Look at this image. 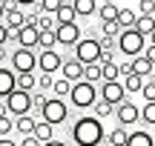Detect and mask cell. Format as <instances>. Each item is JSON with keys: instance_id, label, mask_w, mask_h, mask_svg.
Returning <instances> with one entry per match:
<instances>
[{"instance_id": "obj_1", "label": "cell", "mask_w": 155, "mask_h": 146, "mask_svg": "<svg viewBox=\"0 0 155 146\" xmlns=\"http://www.w3.org/2000/svg\"><path fill=\"white\" fill-rule=\"evenodd\" d=\"M69 132H72L75 146H101V141L106 138L104 120L95 118V115H81V118L69 126Z\"/></svg>"}, {"instance_id": "obj_2", "label": "cell", "mask_w": 155, "mask_h": 146, "mask_svg": "<svg viewBox=\"0 0 155 146\" xmlns=\"http://www.w3.org/2000/svg\"><path fill=\"white\" fill-rule=\"evenodd\" d=\"M147 37L141 32H135V29H124L121 34H118V52L121 55H127L129 60L132 57H138V55H144V49H147Z\"/></svg>"}, {"instance_id": "obj_3", "label": "cell", "mask_w": 155, "mask_h": 146, "mask_svg": "<svg viewBox=\"0 0 155 146\" xmlns=\"http://www.w3.org/2000/svg\"><path fill=\"white\" fill-rule=\"evenodd\" d=\"M101 92L95 89V83H89V80H78V83H72V106L75 109H92L95 100H98Z\"/></svg>"}, {"instance_id": "obj_4", "label": "cell", "mask_w": 155, "mask_h": 146, "mask_svg": "<svg viewBox=\"0 0 155 146\" xmlns=\"http://www.w3.org/2000/svg\"><path fill=\"white\" fill-rule=\"evenodd\" d=\"M40 120H46V123H52V126L66 123L69 120V103L63 100V97H49V100L43 103V109H40Z\"/></svg>"}, {"instance_id": "obj_5", "label": "cell", "mask_w": 155, "mask_h": 146, "mask_svg": "<svg viewBox=\"0 0 155 146\" xmlns=\"http://www.w3.org/2000/svg\"><path fill=\"white\" fill-rule=\"evenodd\" d=\"M75 57L89 66V63H98L101 60V37H81L75 46Z\"/></svg>"}, {"instance_id": "obj_6", "label": "cell", "mask_w": 155, "mask_h": 146, "mask_svg": "<svg viewBox=\"0 0 155 146\" xmlns=\"http://www.w3.org/2000/svg\"><path fill=\"white\" fill-rule=\"evenodd\" d=\"M6 106H9V115H15V118L29 115V112L35 109V103H32V92H20V89H15L9 97H6Z\"/></svg>"}, {"instance_id": "obj_7", "label": "cell", "mask_w": 155, "mask_h": 146, "mask_svg": "<svg viewBox=\"0 0 155 146\" xmlns=\"http://www.w3.org/2000/svg\"><path fill=\"white\" fill-rule=\"evenodd\" d=\"M12 69H15L17 75L20 72H35V69H38V52L17 46V49L12 52Z\"/></svg>"}, {"instance_id": "obj_8", "label": "cell", "mask_w": 155, "mask_h": 146, "mask_svg": "<svg viewBox=\"0 0 155 146\" xmlns=\"http://www.w3.org/2000/svg\"><path fill=\"white\" fill-rule=\"evenodd\" d=\"M129 92L124 89V80H104L101 83V100L112 103V106H121L124 100H127Z\"/></svg>"}, {"instance_id": "obj_9", "label": "cell", "mask_w": 155, "mask_h": 146, "mask_svg": "<svg viewBox=\"0 0 155 146\" xmlns=\"http://www.w3.org/2000/svg\"><path fill=\"white\" fill-rule=\"evenodd\" d=\"M61 66H63V55L58 49H40L38 52V69L43 75H55V72H61Z\"/></svg>"}, {"instance_id": "obj_10", "label": "cell", "mask_w": 155, "mask_h": 146, "mask_svg": "<svg viewBox=\"0 0 155 146\" xmlns=\"http://www.w3.org/2000/svg\"><path fill=\"white\" fill-rule=\"evenodd\" d=\"M55 34H58V46L75 49L78 40H81V26H78V23H58Z\"/></svg>"}, {"instance_id": "obj_11", "label": "cell", "mask_w": 155, "mask_h": 146, "mask_svg": "<svg viewBox=\"0 0 155 146\" xmlns=\"http://www.w3.org/2000/svg\"><path fill=\"white\" fill-rule=\"evenodd\" d=\"M15 40H17L20 49H38V46H40V29L32 26V23H26L23 29L15 32Z\"/></svg>"}, {"instance_id": "obj_12", "label": "cell", "mask_w": 155, "mask_h": 146, "mask_svg": "<svg viewBox=\"0 0 155 146\" xmlns=\"http://www.w3.org/2000/svg\"><path fill=\"white\" fill-rule=\"evenodd\" d=\"M115 118H118V123H121V126H132V123H138V120H141V109L135 106L132 100H124L121 106H115Z\"/></svg>"}, {"instance_id": "obj_13", "label": "cell", "mask_w": 155, "mask_h": 146, "mask_svg": "<svg viewBox=\"0 0 155 146\" xmlns=\"http://www.w3.org/2000/svg\"><path fill=\"white\" fill-rule=\"evenodd\" d=\"M83 63L78 60V57H63V66H61V78H66V80H72V83H78V80H83Z\"/></svg>"}, {"instance_id": "obj_14", "label": "cell", "mask_w": 155, "mask_h": 146, "mask_svg": "<svg viewBox=\"0 0 155 146\" xmlns=\"http://www.w3.org/2000/svg\"><path fill=\"white\" fill-rule=\"evenodd\" d=\"M15 89H17V72H15V69L0 66V100H6Z\"/></svg>"}, {"instance_id": "obj_15", "label": "cell", "mask_w": 155, "mask_h": 146, "mask_svg": "<svg viewBox=\"0 0 155 146\" xmlns=\"http://www.w3.org/2000/svg\"><path fill=\"white\" fill-rule=\"evenodd\" d=\"M3 23L9 26V32H17V29H23V26H26V11H20V9H12V11H6Z\"/></svg>"}, {"instance_id": "obj_16", "label": "cell", "mask_w": 155, "mask_h": 146, "mask_svg": "<svg viewBox=\"0 0 155 146\" xmlns=\"http://www.w3.org/2000/svg\"><path fill=\"white\" fill-rule=\"evenodd\" d=\"M127 146H155V138L147 129H135V132H129Z\"/></svg>"}, {"instance_id": "obj_17", "label": "cell", "mask_w": 155, "mask_h": 146, "mask_svg": "<svg viewBox=\"0 0 155 146\" xmlns=\"http://www.w3.org/2000/svg\"><path fill=\"white\" fill-rule=\"evenodd\" d=\"M35 126H38V120H35L32 115H20V118H15V129L20 132L23 138H26V135H35Z\"/></svg>"}, {"instance_id": "obj_18", "label": "cell", "mask_w": 155, "mask_h": 146, "mask_svg": "<svg viewBox=\"0 0 155 146\" xmlns=\"http://www.w3.org/2000/svg\"><path fill=\"white\" fill-rule=\"evenodd\" d=\"M98 17H101V23L118 20V6H115V0H104V3L98 6Z\"/></svg>"}, {"instance_id": "obj_19", "label": "cell", "mask_w": 155, "mask_h": 146, "mask_svg": "<svg viewBox=\"0 0 155 146\" xmlns=\"http://www.w3.org/2000/svg\"><path fill=\"white\" fill-rule=\"evenodd\" d=\"M135 32H141L144 37H150L155 32V14H138V20H135Z\"/></svg>"}, {"instance_id": "obj_20", "label": "cell", "mask_w": 155, "mask_h": 146, "mask_svg": "<svg viewBox=\"0 0 155 146\" xmlns=\"http://www.w3.org/2000/svg\"><path fill=\"white\" fill-rule=\"evenodd\" d=\"M17 89L20 92H35L38 89V75L35 72H20L17 75Z\"/></svg>"}, {"instance_id": "obj_21", "label": "cell", "mask_w": 155, "mask_h": 146, "mask_svg": "<svg viewBox=\"0 0 155 146\" xmlns=\"http://www.w3.org/2000/svg\"><path fill=\"white\" fill-rule=\"evenodd\" d=\"M72 6H75L78 17H92V14H98V3H95V0H72Z\"/></svg>"}, {"instance_id": "obj_22", "label": "cell", "mask_w": 155, "mask_h": 146, "mask_svg": "<svg viewBox=\"0 0 155 146\" xmlns=\"http://www.w3.org/2000/svg\"><path fill=\"white\" fill-rule=\"evenodd\" d=\"M152 69H155V66L147 60L144 55L132 57V72H135V75H141V78H152Z\"/></svg>"}, {"instance_id": "obj_23", "label": "cell", "mask_w": 155, "mask_h": 146, "mask_svg": "<svg viewBox=\"0 0 155 146\" xmlns=\"http://www.w3.org/2000/svg\"><path fill=\"white\" fill-rule=\"evenodd\" d=\"M83 80H89V83H104V66L101 63H89L86 69H83Z\"/></svg>"}, {"instance_id": "obj_24", "label": "cell", "mask_w": 155, "mask_h": 146, "mask_svg": "<svg viewBox=\"0 0 155 146\" xmlns=\"http://www.w3.org/2000/svg\"><path fill=\"white\" fill-rule=\"evenodd\" d=\"M35 138H38L40 143H49L52 138H55V126L46 123V120H38V126H35Z\"/></svg>"}, {"instance_id": "obj_25", "label": "cell", "mask_w": 155, "mask_h": 146, "mask_svg": "<svg viewBox=\"0 0 155 146\" xmlns=\"http://www.w3.org/2000/svg\"><path fill=\"white\" fill-rule=\"evenodd\" d=\"M135 20H138L135 9H118V26L121 29H135Z\"/></svg>"}, {"instance_id": "obj_26", "label": "cell", "mask_w": 155, "mask_h": 146, "mask_svg": "<svg viewBox=\"0 0 155 146\" xmlns=\"http://www.w3.org/2000/svg\"><path fill=\"white\" fill-rule=\"evenodd\" d=\"M127 138H129V132H127V126H121L118 123L115 129L106 135V141H109V146H127Z\"/></svg>"}, {"instance_id": "obj_27", "label": "cell", "mask_w": 155, "mask_h": 146, "mask_svg": "<svg viewBox=\"0 0 155 146\" xmlns=\"http://www.w3.org/2000/svg\"><path fill=\"white\" fill-rule=\"evenodd\" d=\"M55 17H58V23H78V11H75V6L69 3V0L61 6V9H58Z\"/></svg>"}, {"instance_id": "obj_28", "label": "cell", "mask_w": 155, "mask_h": 146, "mask_svg": "<svg viewBox=\"0 0 155 146\" xmlns=\"http://www.w3.org/2000/svg\"><path fill=\"white\" fill-rule=\"evenodd\" d=\"M144 83H147V80L141 78V75H135V72L124 78V89H127V92H141V89H144Z\"/></svg>"}, {"instance_id": "obj_29", "label": "cell", "mask_w": 155, "mask_h": 146, "mask_svg": "<svg viewBox=\"0 0 155 146\" xmlns=\"http://www.w3.org/2000/svg\"><path fill=\"white\" fill-rule=\"evenodd\" d=\"M52 92H55V97H69V95H72V80L58 78L55 86H52Z\"/></svg>"}, {"instance_id": "obj_30", "label": "cell", "mask_w": 155, "mask_h": 146, "mask_svg": "<svg viewBox=\"0 0 155 146\" xmlns=\"http://www.w3.org/2000/svg\"><path fill=\"white\" fill-rule=\"evenodd\" d=\"M95 118H112V115H115V106H112V103H106V100H95Z\"/></svg>"}, {"instance_id": "obj_31", "label": "cell", "mask_w": 155, "mask_h": 146, "mask_svg": "<svg viewBox=\"0 0 155 146\" xmlns=\"http://www.w3.org/2000/svg\"><path fill=\"white\" fill-rule=\"evenodd\" d=\"M141 120H144L147 126H155V100H147L144 106H141Z\"/></svg>"}, {"instance_id": "obj_32", "label": "cell", "mask_w": 155, "mask_h": 146, "mask_svg": "<svg viewBox=\"0 0 155 146\" xmlns=\"http://www.w3.org/2000/svg\"><path fill=\"white\" fill-rule=\"evenodd\" d=\"M38 29H40V32L58 29V17H55V14H46V11H40V17H38Z\"/></svg>"}, {"instance_id": "obj_33", "label": "cell", "mask_w": 155, "mask_h": 146, "mask_svg": "<svg viewBox=\"0 0 155 146\" xmlns=\"http://www.w3.org/2000/svg\"><path fill=\"white\" fill-rule=\"evenodd\" d=\"M58 46V34H55V29H49V32H40V46L38 49H55Z\"/></svg>"}, {"instance_id": "obj_34", "label": "cell", "mask_w": 155, "mask_h": 146, "mask_svg": "<svg viewBox=\"0 0 155 146\" xmlns=\"http://www.w3.org/2000/svg\"><path fill=\"white\" fill-rule=\"evenodd\" d=\"M66 3V0H40L38 3V9L40 11H46V14H58V9Z\"/></svg>"}, {"instance_id": "obj_35", "label": "cell", "mask_w": 155, "mask_h": 146, "mask_svg": "<svg viewBox=\"0 0 155 146\" xmlns=\"http://www.w3.org/2000/svg\"><path fill=\"white\" fill-rule=\"evenodd\" d=\"M124 29L118 26V20H109V23H101V34H104V37H118V34H121Z\"/></svg>"}, {"instance_id": "obj_36", "label": "cell", "mask_w": 155, "mask_h": 146, "mask_svg": "<svg viewBox=\"0 0 155 146\" xmlns=\"http://www.w3.org/2000/svg\"><path fill=\"white\" fill-rule=\"evenodd\" d=\"M104 66V80H121V69H118V63H101Z\"/></svg>"}, {"instance_id": "obj_37", "label": "cell", "mask_w": 155, "mask_h": 146, "mask_svg": "<svg viewBox=\"0 0 155 146\" xmlns=\"http://www.w3.org/2000/svg\"><path fill=\"white\" fill-rule=\"evenodd\" d=\"M12 129H15V120H12V115H0V138H9Z\"/></svg>"}, {"instance_id": "obj_38", "label": "cell", "mask_w": 155, "mask_h": 146, "mask_svg": "<svg viewBox=\"0 0 155 146\" xmlns=\"http://www.w3.org/2000/svg\"><path fill=\"white\" fill-rule=\"evenodd\" d=\"M52 86H55V78L40 72V78H38V89H40V92H52Z\"/></svg>"}, {"instance_id": "obj_39", "label": "cell", "mask_w": 155, "mask_h": 146, "mask_svg": "<svg viewBox=\"0 0 155 146\" xmlns=\"http://www.w3.org/2000/svg\"><path fill=\"white\" fill-rule=\"evenodd\" d=\"M141 97H144V103H147V100H155V80H147V83H144Z\"/></svg>"}, {"instance_id": "obj_40", "label": "cell", "mask_w": 155, "mask_h": 146, "mask_svg": "<svg viewBox=\"0 0 155 146\" xmlns=\"http://www.w3.org/2000/svg\"><path fill=\"white\" fill-rule=\"evenodd\" d=\"M101 49L104 52H118V37H104L101 34Z\"/></svg>"}, {"instance_id": "obj_41", "label": "cell", "mask_w": 155, "mask_h": 146, "mask_svg": "<svg viewBox=\"0 0 155 146\" xmlns=\"http://www.w3.org/2000/svg\"><path fill=\"white\" fill-rule=\"evenodd\" d=\"M46 100H49V97H46V92H32V103H35V109H38V112H40V109H43V103Z\"/></svg>"}, {"instance_id": "obj_42", "label": "cell", "mask_w": 155, "mask_h": 146, "mask_svg": "<svg viewBox=\"0 0 155 146\" xmlns=\"http://www.w3.org/2000/svg\"><path fill=\"white\" fill-rule=\"evenodd\" d=\"M9 37H12V32H9V26H6V23L0 20V46H6V43H9Z\"/></svg>"}, {"instance_id": "obj_43", "label": "cell", "mask_w": 155, "mask_h": 146, "mask_svg": "<svg viewBox=\"0 0 155 146\" xmlns=\"http://www.w3.org/2000/svg\"><path fill=\"white\" fill-rule=\"evenodd\" d=\"M141 14H155V0H141Z\"/></svg>"}, {"instance_id": "obj_44", "label": "cell", "mask_w": 155, "mask_h": 146, "mask_svg": "<svg viewBox=\"0 0 155 146\" xmlns=\"http://www.w3.org/2000/svg\"><path fill=\"white\" fill-rule=\"evenodd\" d=\"M118 69H121V78L132 75V60H124V63H118Z\"/></svg>"}, {"instance_id": "obj_45", "label": "cell", "mask_w": 155, "mask_h": 146, "mask_svg": "<svg viewBox=\"0 0 155 146\" xmlns=\"http://www.w3.org/2000/svg\"><path fill=\"white\" fill-rule=\"evenodd\" d=\"M20 146H43V143H40V141H38L35 135H26V138L20 141Z\"/></svg>"}, {"instance_id": "obj_46", "label": "cell", "mask_w": 155, "mask_h": 146, "mask_svg": "<svg viewBox=\"0 0 155 146\" xmlns=\"http://www.w3.org/2000/svg\"><path fill=\"white\" fill-rule=\"evenodd\" d=\"M144 57H147V60H150L152 66H155V46H152V43H150V46L144 49Z\"/></svg>"}, {"instance_id": "obj_47", "label": "cell", "mask_w": 155, "mask_h": 146, "mask_svg": "<svg viewBox=\"0 0 155 146\" xmlns=\"http://www.w3.org/2000/svg\"><path fill=\"white\" fill-rule=\"evenodd\" d=\"M0 146H20V143L12 141V138H0Z\"/></svg>"}, {"instance_id": "obj_48", "label": "cell", "mask_w": 155, "mask_h": 146, "mask_svg": "<svg viewBox=\"0 0 155 146\" xmlns=\"http://www.w3.org/2000/svg\"><path fill=\"white\" fill-rule=\"evenodd\" d=\"M40 0H17V6H38Z\"/></svg>"}, {"instance_id": "obj_49", "label": "cell", "mask_w": 155, "mask_h": 146, "mask_svg": "<svg viewBox=\"0 0 155 146\" xmlns=\"http://www.w3.org/2000/svg\"><path fill=\"white\" fill-rule=\"evenodd\" d=\"M43 146H66V141H55V138H52L49 143H43Z\"/></svg>"}, {"instance_id": "obj_50", "label": "cell", "mask_w": 155, "mask_h": 146, "mask_svg": "<svg viewBox=\"0 0 155 146\" xmlns=\"http://www.w3.org/2000/svg\"><path fill=\"white\" fill-rule=\"evenodd\" d=\"M9 57V52H6V46H0V66H3V60Z\"/></svg>"}, {"instance_id": "obj_51", "label": "cell", "mask_w": 155, "mask_h": 146, "mask_svg": "<svg viewBox=\"0 0 155 146\" xmlns=\"http://www.w3.org/2000/svg\"><path fill=\"white\" fill-rule=\"evenodd\" d=\"M3 17H6V9H3V3H0V20H3Z\"/></svg>"}, {"instance_id": "obj_52", "label": "cell", "mask_w": 155, "mask_h": 146, "mask_svg": "<svg viewBox=\"0 0 155 146\" xmlns=\"http://www.w3.org/2000/svg\"><path fill=\"white\" fill-rule=\"evenodd\" d=\"M150 43H152V46H155V32H152V34H150Z\"/></svg>"}, {"instance_id": "obj_53", "label": "cell", "mask_w": 155, "mask_h": 146, "mask_svg": "<svg viewBox=\"0 0 155 146\" xmlns=\"http://www.w3.org/2000/svg\"><path fill=\"white\" fill-rule=\"evenodd\" d=\"M152 80H155V69H152Z\"/></svg>"}, {"instance_id": "obj_54", "label": "cell", "mask_w": 155, "mask_h": 146, "mask_svg": "<svg viewBox=\"0 0 155 146\" xmlns=\"http://www.w3.org/2000/svg\"><path fill=\"white\" fill-rule=\"evenodd\" d=\"M69 3H72V0H69Z\"/></svg>"}]
</instances>
